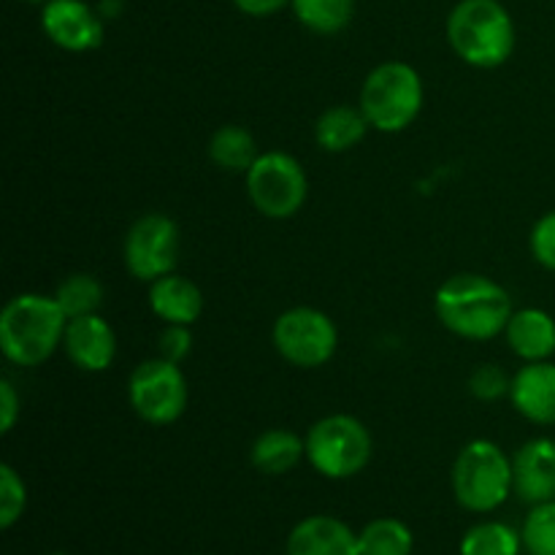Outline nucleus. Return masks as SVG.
I'll return each instance as SVG.
<instances>
[{
  "instance_id": "obj_28",
  "label": "nucleus",
  "mask_w": 555,
  "mask_h": 555,
  "mask_svg": "<svg viewBox=\"0 0 555 555\" xmlns=\"http://www.w3.org/2000/svg\"><path fill=\"white\" fill-rule=\"evenodd\" d=\"M529 247L542 269L555 271V211H547L545 217L537 220V225L531 228Z\"/></svg>"
},
{
  "instance_id": "obj_1",
  "label": "nucleus",
  "mask_w": 555,
  "mask_h": 555,
  "mask_svg": "<svg viewBox=\"0 0 555 555\" xmlns=\"http://www.w3.org/2000/svg\"><path fill=\"white\" fill-rule=\"evenodd\" d=\"M434 309L450 334L469 341H488L507 331L513 298L499 282L482 274H455L439 285Z\"/></svg>"
},
{
  "instance_id": "obj_12",
  "label": "nucleus",
  "mask_w": 555,
  "mask_h": 555,
  "mask_svg": "<svg viewBox=\"0 0 555 555\" xmlns=\"http://www.w3.org/2000/svg\"><path fill=\"white\" fill-rule=\"evenodd\" d=\"M513 493L524 504H545L555 499V442L547 437L529 439L513 455Z\"/></svg>"
},
{
  "instance_id": "obj_13",
  "label": "nucleus",
  "mask_w": 555,
  "mask_h": 555,
  "mask_svg": "<svg viewBox=\"0 0 555 555\" xmlns=\"http://www.w3.org/2000/svg\"><path fill=\"white\" fill-rule=\"evenodd\" d=\"M65 356L70 358L81 372H106L117 356V336L114 328L101 318V314H85V318L68 320L65 328Z\"/></svg>"
},
{
  "instance_id": "obj_15",
  "label": "nucleus",
  "mask_w": 555,
  "mask_h": 555,
  "mask_svg": "<svg viewBox=\"0 0 555 555\" xmlns=\"http://www.w3.org/2000/svg\"><path fill=\"white\" fill-rule=\"evenodd\" d=\"M513 406L537 426H555V363H526L509 388Z\"/></svg>"
},
{
  "instance_id": "obj_16",
  "label": "nucleus",
  "mask_w": 555,
  "mask_h": 555,
  "mask_svg": "<svg viewBox=\"0 0 555 555\" xmlns=\"http://www.w3.org/2000/svg\"><path fill=\"white\" fill-rule=\"evenodd\" d=\"M150 307L166 325H193L204 312V293L188 276L171 271L150 282Z\"/></svg>"
},
{
  "instance_id": "obj_5",
  "label": "nucleus",
  "mask_w": 555,
  "mask_h": 555,
  "mask_svg": "<svg viewBox=\"0 0 555 555\" xmlns=\"http://www.w3.org/2000/svg\"><path fill=\"white\" fill-rule=\"evenodd\" d=\"M453 493L469 513H493L513 493V459L491 439H475L455 459Z\"/></svg>"
},
{
  "instance_id": "obj_24",
  "label": "nucleus",
  "mask_w": 555,
  "mask_h": 555,
  "mask_svg": "<svg viewBox=\"0 0 555 555\" xmlns=\"http://www.w3.org/2000/svg\"><path fill=\"white\" fill-rule=\"evenodd\" d=\"M60 309L65 318H85V314H98L103 304V285L98 276L92 274H70L54 291Z\"/></svg>"
},
{
  "instance_id": "obj_9",
  "label": "nucleus",
  "mask_w": 555,
  "mask_h": 555,
  "mask_svg": "<svg viewBox=\"0 0 555 555\" xmlns=\"http://www.w3.org/2000/svg\"><path fill=\"white\" fill-rule=\"evenodd\" d=\"M128 399L135 415L152 426H171L188 410V379L179 363L155 358L133 369Z\"/></svg>"
},
{
  "instance_id": "obj_19",
  "label": "nucleus",
  "mask_w": 555,
  "mask_h": 555,
  "mask_svg": "<svg viewBox=\"0 0 555 555\" xmlns=\"http://www.w3.org/2000/svg\"><path fill=\"white\" fill-rule=\"evenodd\" d=\"M369 128L361 106H331L314 122V141L325 152H347L361 144Z\"/></svg>"
},
{
  "instance_id": "obj_6",
  "label": "nucleus",
  "mask_w": 555,
  "mask_h": 555,
  "mask_svg": "<svg viewBox=\"0 0 555 555\" xmlns=\"http://www.w3.org/2000/svg\"><path fill=\"white\" fill-rule=\"evenodd\" d=\"M372 434L358 417L328 415L307 434V461L328 480L361 475L372 461Z\"/></svg>"
},
{
  "instance_id": "obj_18",
  "label": "nucleus",
  "mask_w": 555,
  "mask_h": 555,
  "mask_svg": "<svg viewBox=\"0 0 555 555\" xmlns=\"http://www.w3.org/2000/svg\"><path fill=\"white\" fill-rule=\"evenodd\" d=\"M307 455V439L298 437L291 428H271L253 442L249 461L260 475L280 477L296 469Z\"/></svg>"
},
{
  "instance_id": "obj_29",
  "label": "nucleus",
  "mask_w": 555,
  "mask_h": 555,
  "mask_svg": "<svg viewBox=\"0 0 555 555\" xmlns=\"http://www.w3.org/2000/svg\"><path fill=\"white\" fill-rule=\"evenodd\" d=\"M193 350L190 325H166L160 334V356L171 363H182Z\"/></svg>"
},
{
  "instance_id": "obj_33",
  "label": "nucleus",
  "mask_w": 555,
  "mask_h": 555,
  "mask_svg": "<svg viewBox=\"0 0 555 555\" xmlns=\"http://www.w3.org/2000/svg\"><path fill=\"white\" fill-rule=\"evenodd\" d=\"M49 555H68V553H49Z\"/></svg>"
},
{
  "instance_id": "obj_4",
  "label": "nucleus",
  "mask_w": 555,
  "mask_h": 555,
  "mask_svg": "<svg viewBox=\"0 0 555 555\" xmlns=\"http://www.w3.org/2000/svg\"><path fill=\"white\" fill-rule=\"evenodd\" d=\"M423 79L401 60L377 65L361 87V112L379 133H401L417 119L423 108Z\"/></svg>"
},
{
  "instance_id": "obj_22",
  "label": "nucleus",
  "mask_w": 555,
  "mask_h": 555,
  "mask_svg": "<svg viewBox=\"0 0 555 555\" xmlns=\"http://www.w3.org/2000/svg\"><path fill=\"white\" fill-rule=\"evenodd\" d=\"M361 555H412L415 537L399 518H377L358 531Z\"/></svg>"
},
{
  "instance_id": "obj_10",
  "label": "nucleus",
  "mask_w": 555,
  "mask_h": 555,
  "mask_svg": "<svg viewBox=\"0 0 555 555\" xmlns=\"http://www.w3.org/2000/svg\"><path fill=\"white\" fill-rule=\"evenodd\" d=\"M125 266L141 282L171 274L179 260V225L166 215L139 217L125 236Z\"/></svg>"
},
{
  "instance_id": "obj_2",
  "label": "nucleus",
  "mask_w": 555,
  "mask_h": 555,
  "mask_svg": "<svg viewBox=\"0 0 555 555\" xmlns=\"http://www.w3.org/2000/svg\"><path fill=\"white\" fill-rule=\"evenodd\" d=\"M65 328L68 318L57 298L22 293L0 312V350L22 369L41 366L63 345Z\"/></svg>"
},
{
  "instance_id": "obj_32",
  "label": "nucleus",
  "mask_w": 555,
  "mask_h": 555,
  "mask_svg": "<svg viewBox=\"0 0 555 555\" xmlns=\"http://www.w3.org/2000/svg\"><path fill=\"white\" fill-rule=\"evenodd\" d=\"M25 3H49V0H25Z\"/></svg>"
},
{
  "instance_id": "obj_8",
  "label": "nucleus",
  "mask_w": 555,
  "mask_h": 555,
  "mask_svg": "<svg viewBox=\"0 0 555 555\" xmlns=\"http://www.w3.org/2000/svg\"><path fill=\"white\" fill-rule=\"evenodd\" d=\"M271 341L291 366L320 369L334 358L339 347V331L334 320L320 309L293 307L276 318Z\"/></svg>"
},
{
  "instance_id": "obj_21",
  "label": "nucleus",
  "mask_w": 555,
  "mask_h": 555,
  "mask_svg": "<svg viewBox=\"0 0 555 555\" xmlns=\"http://www.w3.org/2000/svg\"><path fill=\"white\" fill-rule=\"evenodd\" d=\"M291 9L307 30L318 36H334L350 25L356 0H293Z\"/></svg>"
},
{
  "instance_id": "obj_25",
  "label": "nucleus",
  "mask_w": 555,
  "mask_h": 555,
  "mask_svg": "<svg viewBox=\"0 0 555 555\" xmlns=\"http://www.w3.org/2000/svg\"><path fill=\"white\" fill-rule=\"evenodd\" d=\"M520 537H524V551L529 555H555V499L531 507Z\"/></svg>"
},
{
  "instance_id": "obj_14",
  "label": "nucleus",
  "mask_w": 555,
  "mask_h": 555,
  "mask_svg": "<svg viewBox=\"0 0 555 555\" xmlns=\"http://www.w3.org/2000/svg\"><path fill=\"white\" fill-rule=\"evenodd\" d=\"M285 555H361L358 534L334 515H312L293 526Z\"/></svg>"
},
{
  "instance_id": "obj_3",
  "label": "nucleus",
  "mask_w": 555,
  "mask_h": 555,
  "mask_svg": "<svg viewBox=\"0 0 555 555\" xmlns=\"http://www.w3.org/2000/svg\"><path fill=\"white\" fill-rule=\"evenodd\" d=\"M448 41L466 65L499 68L513 57L518 33L499 0H461L448 16Z\"/></svg>"
},
{
  "instance_id": "obj_30",
  "label": "nucleus",
  "mask_w": 555,
  "mask_h": 555,
  "mask_svg": "<svg viewBox=\"0 0 555 555\" xmlns=\"http://www.w3.org/2000/svg\"><path fill=\"white\" fill-rule=\"evenodd\" d=\"M16 417H20V396H16L14 385L3 379L0 383V431L9 434L14 428Z\"/></svg>"
},
{
  "instance_id": "obj_31",
  "label": "nucleus",
  "mask_w": 555,
  "mask_h": 555,
  "mask_svg": "<svg viewBox=\"0 0 555 555\" xmlns=\"http://www.w3.org/2000/svg\"><path fill=\"white\" fill-rule=\"evenodd\" d=\"M291 3H293V0H233V5H236L242 14L255 16V20H263V16L280 14V11L287 9Z\"/></svg>"
},
{
  "instance_id": "obj_26",
  "label": "nucleus",
  "mask_w": 555,
  "mask_h": 555,
  "mask_svg": "<svg viewBox=\"0 0 555 555\" xmlns=\"http://www.w3.org/2000/svg\"><path fill=\"white\" fill-rule=\"evenodd\" d=\"M27 488L11 464L0 466V529H11L25 515Z\"/></svg>"
},
{
  "instance_id": "obj_17",
  "label": "nucleus",
  "mask_w": 555,
  "mask_h": 555,
  "mask_svg": "<svg viewBox=\"0 0 555 555\" xmlns=\"http://www.w3.org/2000/svg\"><path fill=\"white\" fill-rule=\"evenodd\" d=\"M509 350L526 363L551 361L555 356V318L545 309H520L507 323Z\"/></svg>"
},
{
  "instance_id": "obj_20",
  "label": "nucleus",
  "mask_w": 555,
  "mask_h": 555,
  "mask_svg": "<svg viewBox=\"0 0 555 555\" xmlns=\"http://www.w3.org/2000/svg\"><path fill=\"white\" fill-rule=\"evenodd\" d=\"M258 141L242 125H222L209 139V160L228 173H247L258 160Z\"/></svg>"
},
{
  "instance_id": "obj_23",
  "label": "nucleus",
  "mask_w": 555,
  "mask_h": 555,
  "mask_svg": "<svg viewBox=\"0 0 555 555\" xmlns=\"http://www.w3.org/2000/svg\"><path fill=\"white\" fill-rule=\"evenodd\" d=\"M520 547L524 537L499 520L472 526L461 540V555H520Z\"/></svg>"
},
{
  "instance_id": "obj_7",
  "label": "nucleus",
  "mask_w": 555,
  "mask_h": 555,
  "mask_svg": "<svg viewBox=\"0 0 555 555\" xmlns=\"http://www.w3.org/2000/svg\"><path fill=\"white\" fill-rule=\"evenodd\" d=\"M247 193L255 209L269 220H287L307 204L309 182L301 163L287 152H260L247 171Z\"/></svg>"
},
{
  "instance_id": "obj_27",
  "label": "nucleus",
  "mask_w": 555,
  "mask_h": 555,
  "mask_svg": "<svg viewBox=\"0 0 555 555\" xmlns=\"http://www.w3.org/2000/svg\"><path fill=\"white\" fill-rule=\"evenodd\" d=\"M509 388H513V377H507V372L493 363L475 369L469 377V393L477 401H499L502 396H509Z\"/></svg>"
},
{
  "instance_id": "obj_11",
  "label": "nucleus",
  "mask_w": 555,
  "mask_h": 555,
  "mask_svg": "<svg viewBox=\"0 0 555 555\" xmlns=\"http://www.w3.org/2000/svg\"><path fill=\"white\" fill-rule=\"evenodd\" d=\"M41 27L54 47L65 52H92L103 43V16L85 0H49Z\"/></svg>"
}]
</instances>
